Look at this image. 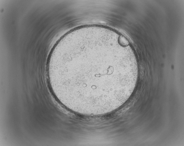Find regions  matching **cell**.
<instances>
[{
  "label": "cell",
  "instance_id": "cell-1",
  "mask_svg": "<svg viewBox=\"0 0 184 146\" xmlns=\"http://www.w3.org/2000/svg\"><path fill=\"white\" fill-rule=\"evenodd\" d=\"M137 75L131 53L118 36L93 27L64 36L53 48L47 67L57 99L88 115L105 114L122 105L134 90Z\"/></svg>",
  "mask_w": 184,
  "mask_h": 146
}]
</instances>
